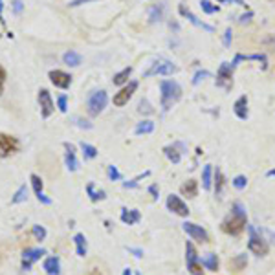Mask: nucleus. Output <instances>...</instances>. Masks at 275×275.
<instances>
[{"mask_svg":"<svg viewBox=\"0 0 275 275\" xmlns=\"http://www.w3.org/2000/svg\"><path fill=\"white\" fill-rule=\"evenodd\" d=\"M31 233H33V237L37 239V241H44V239H46V235H48V233H46V229H44L41 224H35V226L31 227Z\"/></svg>","mask_w":275,"mask_h":275,"instance_id":"obj_36","label":"nucleus"},{"mask_svg":"<svg viewBox=\"0 0 275 275\" xmlns=\"http://www.w3.org/2000/svg\"><path fill=\"white\" fill-rule=\"evenodd\" d=\"M185 264H187V271L193 275H202V262L198 259V253L194 250L193 242H185Z\"/></svg>","mask_w":275,"mask_h":275,"instance_id":"obj_6","label":"nucleus"},{"mask_svg":"<svg viewBox=\"0 0 275 275\" xmlns=\"http://www.w3.org/2000/svg\"><path fill=\"white\" fill-rule=\"evenodd\" d=\"M28 200V185L26 183H22L19 189H17V193L13 194V198H11V204L13 206H17V204H22Z\"/></svg>","mask_w":275,"mask_h":275,"instance_id":"obj_28","label":"nucleus"},{"mask_svg":"<svg viewBox=\"0 0 275 275\" xmlns=\"http://www.w3.org/2000/svg\"><path fill=\"white\" fill-rule=\"evenodd\" d=\"M160 90H162V108H164V112L171 110L182 97V87L171 79H165V81L160 83Z\"/></svg>","mask_w":275,"mask_h":275,"instance_id":"obj_2","label":"nucleus"},{"mask_svg":"<svg viewBox=\"0 0 275 275\" xmlns=\"http://www.w3.org/2000/svg\"><path fill=\"white\" fill-rule=\"evenodd\" d=\"M121 222L127 224V226H134L141 220V213L138 209H121Z\"/></svg>","mask_w":275,"mask_h":275,"instance_id":"obj_19","label":"nucleus"},{"mask_svg":"<svg viewBox=\"0 0 275 275\" xmlns=\"http://www.w3.org/2000/svg\"><path fill=\"white\" fill-rule=\"evenodd\" d=\"M20 143L15 136L10 134H0V158H8V156L15 154L19 150Z\"/></svg>","mask_w":275,"mask_h":275,"instance_id":"obj_8","label":"nucleus"},{"mask_svg":"<svg viewBox=\"0 0 275 275\" xmlns=\"http://www.w3.org/2000/svg\"><path fill=\"white\" fill-rule=\"evenodd\" d=\"M149 193L152 194V198H154V200H158V197H160V189H158V185H154V183H152V185L149 187Z\"/></svg>","mask_w":275,"mask_h":275,"instance_id":"obj_50","label":"nucleus"},{"mask_svg":"<svg viewBox=\"0 0 275 275\" xmlns=\"http://www.w3.org/2000/svg\"><path fill=\"white\" fill-rule=\"evenodd\" d=\"M164 152H165V156H167L169 162H173V164H180V162H182L183 152H185V145L180 143V141H176V143H173V145H167V147L164 149Z\"/></svg>","mask_w":275,"mask_h":275,"instance_id":"obj_15","label":"nucleus"},{"mask_svg":"<svg viewBox=\"0 0 275 275\" xmlns=\"http://www.w3.org/2000/svg\"><path fill=\"white\" fill-rule=\"evenodd\" d=\"M64 164H66L68 171H72V173H75V171L79 169V162H77V156H75V147H73L72 143H68V141H64Z\"/></svg>","mask_w":275,"mask_h":275,"instance_id":"obj_16","label":"nucleus"},{"mask_svg":"<svg viewBox=\"0 0 275 275\" xmlns=\"http://www.w3.org/2000/svg\"><path fill=\"white\" fill-rule=\"evenodd\" d=\"M43 255H46V250H44V248H28V250H24V253H22V270L29 271L31 266H33V262L39 261Z\"/></svg>","mask_w":275,"mask_h":275,"instance_id":"obj_11","label":"nucleus"},{"mask_svg":"<svg viewBox=\"0 0 275 275\" xmlns=\"http://www.w3.org/2000/svg\"><path fill=\"white\" fill-rule=\"evenodd\" d=\"M75 121H77V127H81V129H87V131H90L92 127H94V125H92V123H90V121L81 120V117H77V120H75Z\"/></svg>","mask_w":275,"mask_h":275,"instance_id":"obj_46","label":"nucleus"},{"mask_svg":"<svg viewBox=\"0 0 275 275\" xmlns=\"http://www.w3.org/2000/svg\"><path fill=\"white\" fill-rule=\"evenodd\" d=\"M29 183H31V187H33V191H35V194H39V193H43V178L41 176H37V174H31L29 176Z\"/></svg>","mask_w":275,"mask_h":275,"instance_id":"obj_34","label":"nucleus"},{"mask_svg":"<svg viewBox=\"0 0 275 275\" xmlns=\"http://www.w3.org/2000/svg\"><path fill=\"white\" fill-rule=\"evenodd\" d=\"M131 73H132V68L129 66V68H123L121 72H117L116 75H114V85H125L127 81H129V77H131Z\"/></svg>","mask_w":275,"mask_h":275,"instance_id":"obj_30","label":"nucleus"},{"mask_svg":"<svg viewBox=\"0 0 275 275\" xmlns=\"http://www.w3.org/2000/svg\"><path fill=\"white\" fill-rule=\"evenodd\" d=\"M66 103H68V96H66V94H63V96H59V97H57V106H59V110H61V112H66V110H68Z\"/></svg>","mask_w":275,"mask_h":275,"instance_id":"obj_41","label":"nucleus"},{"mask_svg":"<svg viewBox=\"0 0 275 275\" xmlns=\"http://www.w3.org/2000/svg\"><path fill=\"white\" fill-rule=\"evenodd\" d=\"M149 171H145V173H141L140 176H136V178H132V180H129V182H123V187L125 189H132V187H136V185H138V182H140V180H143L145 176H149Z\"/></svg>","mask_w":275,"mask_h":275,"instance_id":"obj_37","label":"nucleus"},{"mask_svg":"<svg viewBox=\"0 0 275 275\" xmlns=\"http://www.w3.org/2000/svg\"><path fill=\"white\" fill-rule=\"evenodd\" d=\"M182 193L185 194V197H189V198L197 197V193H198V183H197V180H189L187 183H183V185H182Z\"/></svg>","mask_w":275,"mask_h":275,"instance_id":"obj_29","label":"nucleus"},{"mask_svg":"<svg viewBox=\"0 0 275 275\" xmlns=\"http://www.w3.org/2000/svg\"><path fill=\"white\" fill-rule=\"evenodd\" d=\"M211 174H213V165H206L202 171V187L206 191L211 189Z\"/></svg>","mask_w":275,"mask_h":275,"instance_id":"obj_31","label":"nucleus"},{"mask_svg":"<svg viewBox=\"0 0 275 275\" xmlns=\"http://www.w3.org/2000/svg\"><path fill=\"white\" fill-rule=\"evenodd\" d=\"M13 11L17 15L22 13V0H13Z\"/></svg>","mask_w":275,"mask_h":275,"instance_id":"obj_51","label":"nucleus"},{"mask_svg":"<svg viewBox=\"0 0 275 275\" xmlns=\"http://www.w3.org/2000/svg\"><path fill=\"white\" fill-rule=\"evenodd\" d=\"M233 70H235V68L231 66V63H226V61H224V63L220 64V68H218V72H217V87L226 88V90H229V88L233 87Z\"/></svg>","mask_w":275,"mask_h":275,"instance_id":"obj_7","label":"nucleus"},{"mask_svg":"<svg viewBox=\"0 0 275 275\" xmlns=\"http://www.w3.org/2000/svg\"><path fill=\"white\" fill-rule=\"evenodd\" d=\"M50 81L55 85L57 88H68L70 85H72V75L66 72H63V70H52V72L48 73Z\"/></svg>","mask_w":275,"mask_h":275,"instance_id":"obj_14","label":"nucleus"},{"mask_svg":"<svg viewBox=\"0 0 275 275\" xmlns=\"http://www.w3.org/2000/svg\"><path fill=\"white\" fill-rule=\"evenodd\" d=\"M248 233H250V241H248V250L253 253V255H259V257H264L268 251H270V246H268V242L262 239L257 229L253 226H248L246 227Z\"/></svg>","mask_w":275,"mask_h":275,"instance_id":"obj_4","label":"nucleus"},{"mask_svg":"<svg viewBox=\"0 0 275 275\" xmlns=\"http://www.w3.org/2000/svg\"><path fill=\"white\" fill-rule=\"evenodd\" d=\"M136 88H138V83L131 81L129 85H125V87L121 88L117 94H114V99H112V103H114L116 106H125L127 103L131 101V97L134 96Z\"/></svg>","mask_w":275,"mask_h":275,"instance_id":"obj_10","label":"nucleus"},{"mask_svg":"<svg viewBox=\"0 0 275 275\" xmlns=\"http://www.w3.org/2000/svg\"><path fill=\"white\" fill-rule=\"evenodd\" d=\"M183 231L187 233L193 241H197V242H209V235H208V231L204 229L202 226H198V224H194V222H183Z\"/></svg>","mask_w":275,"mask_h":275,"instance_id":"obj_13","label":"nucleus"},{"mask_svg":"<svg viewBox=\"0 0 275 275\" xmlns=\"http://www.w3.org/2000/svg\"><path fill=\"white\" fill-rule=\"evenodd\" d=\"M215 182H217V194H220L222 193V185H224V176L220 169L215 171Z\"/></svg>","mask_w":275,"mask_h":275,"instance_id":"obj_39","label":"nucleus"},{"mask_svg":"<svg viewBox=\"0 0 275 275\" xmlns=\"http://www.w3.org/2000/svg\"><path fill=\"white\" fill-rule=\"evenodd\" d=\"M39 105H41V116L44 120H48L53 114V110H55V103L52 99V94L46 88H41L39 90Z\"/></svg>","mask_w":275,"mask_h":275,"instance_id":"obj_9","label":"nucleus"},{"mask_svg":"<svg viewBox=\"0 0 275 275\" xmlns=\"http://www.w3.org/2000/svg\"><path fill=\"white\" fill-rule=\"evenodd\" d=\"M2 8H4V6H2V0H0V19H2Z\"/></svg>","mask_w":275,"mask_h":275,"instance_id":"obj_56","label":"nucleus"},{"mask_svg":"<svg viewBox=\"0 0 275 275\" xmlns=\"http://www.w3.org/2000/svg\"><path fill=\"white\" fill-rule=\"evenodd\" d=\"M81 150H83V156H85V160H94L97 156L96 147H94V145H90V143H85V141H81Z\"/></svg>","mask_w":275,"mask_h":275,"instance_id":"obj_32","label":"nucleus"},{"mask_svg":"<svg viewBox=\"0 0 275 275\" xmlns=\"http://www.w3.org/2000/svg\"><path fill=\"white\" fill-rule=\"evenodd\" d=\"M63 61L68 66H79V64L83 63V55L77 52H73V50H70V52H66L63 55Z\"/></svg>","mask_w":275,"mask_h":275,"instance_id":"obj_26","label":"nucleus"},{"mask_svg":"<svg viewBox=\"0 0 275 275\" xmlns=\"http://www.w3.org/2000/svg\"><path fill=\"white\" fill-rule=\"evenodd\" d=\"M222 231L227 235H241L244 229L248 227V215H246V208L242 206L241 202L233 204L231 211L227 213V217L222 220Z\"/></svg>","mask_w":275,"mask_h":275,"instance_id":"obj_1","label":"nucleus"},{"mask_svg":"<svg viewBox=\"0 0 275 275\" xmlns=\"http://www.w3.org/2000/svg\"><path fill=\"white\" fill-rule=\"evenodd\" d=\"M106 176H108L110 182H117V180H121V173L117 171L116 165H108V167H106Z\"/></svg>","mask_w":275,"mask_h":275,"instance_id":"obj_35","label":"nucleus"},{"mask_svg":"<svg viewBox=\"0 0 275 275\" xmlns=\"http://www.w3.org/2000/svg\"><path fill=\"white\" fill-rule=\"evenodd\" d=\"M152 132H154V121H150V120L140 121V123L136 125V129H134V134H136V136H141V134H152Z\"/></svg>","mask_w":275,"mask_h":275,"instance_id":"obj_24","label":"nucleus"},{"mask_svg":"<svg viewBox=\"0 0 275 275\" xmlns=\"http://www.w3.org/2000/svg\"><path fill=\"white\" fill-rule=\"evenodd\" d=\"M204 77H209V72H206V70H198L197 73H194V79H193V85H198V83L202 81Z\"/></svg>","mask_w":275,"mask_h":275,"instance_id":"obj_44","label":"nucleus"},{"mask_svg":"<svg viewBox=\"0 0 275 275\" xmlns=\"http://www.w3.org/2000/svg\"><path fill=\"white\" fill-rule=\"evenodd\" d=\"M231 41H233L231 28H226V31H224V46H226V48H229V46H231Z\"/></svg>","mask_w":275,"mask_h":275,"instance_id":"obj_43","label":"nucleus"},{"mask_svg":"<svg viewBox=\"0 0 275 275\" xmlns=\"http://www.w3.org/2000/svg\"><path fill=\"white\" fill-rule=\"evenodd\" d=\"M37 200H39L41 204H44V206H50V204H52V198H48L44 193H39V194H37Z\"/></svg>","mask_w":275,"mask_h":275,"instance_id":"obj_48","label":"nucleus"},{"mask_svg":"<svg viewBox=\"0 0 275 275\" xmlns=\"http://www.w3.org/2000/svg\"><path fill=\"white\" fill-rule=\"evenodd\" d=\"M73 242H75V251H77L79 257H85L88 251V244H87V237L83 235V233H77V235L73 237Z\"/></svg>","mask_w":275,"mask_h":275,"instance_id":"obj_25","label":"nucleus"},{"mask_svg":"<svg viewBox=\"0 0 275 275\" xmlns=\"http://www.w3.org/2000/svg\"><path fill=\"white\" fill-rule=\"evenodd\" d=\"M200 8H202V10H204V13H208V15L218 13V11H220V6L211 4L209 0H200Z\"/></svg>","mask_w":275,"mask_h":275,"instance_id":"obj_33","label":"nucleus"},{"mask_svg":"<svg viewBox=\"0 0 275 275\" xmlns=\"http://www.w3.org/2000/svg\"><path fill=\"white\" fill-rule=\"evenodd\" d=\"M233 187L235 189H244L248 185V178L246 176H242V174H239V176H235V178H233Z\"/></svg>","mask_w":275,"mask_h":275,"instance_id":"obj_38","label":"nucleus"},{"mask_svg":"<svg viewBox=\"0 0 275 275\" xmlns=\"http://www.w3.org/2000/svg\"><path fill=\"white\" fill-rule=\"evenodd\" d=\"M200 262H202L204 268H206V270H209V271H217L218 270V257L215 255V253H206V255L200 259Z\"/></svg>","mask_w":275,"mask_h":275,"instance_id":"obj_22","label":"nucleus"},{"mask_svg":"<svg viewBox=\"0 0 275 275\" xmlns=\"http://www.w3.org/2000/svg\"><path fill=\"white\" fill-rule=\"evenodd\" d=\"M164 4H156L152 6L149 10V22L150 24H156V22H160V20L164 19Z\"/></svg>","mask_w":275,"mask_h":275,"instance_id":"obj_27","label":"nucleus"},{"mask_svg":"<svg viewBox=\"0 0 275 275\" xmlns=\"http://www.w3.org/2000/svg\"><path fill=\"white\" fill-rule=\"evenodd\" d=\"M178 72V66L169 61V59H156L154 63L150 64L149 70L143 72V77H152V75H173Z\"/></svg>","mask_w":275,"mask_h":275,"instance_id":"obj_3","label":"nucleus"},{"mask_svg":"<svg viewBox=\"0 0 275 275\" xmlns=\"http://www.w3.org/2000/svg\"><path fill=\"white\" fill-rule=\"evenodd\" d=\"M88 2H94V0H70L68 6H70V8H79V6L88 4Z\"/></svg>","mask_w":275,"mask_h":275,"instance_id":"obj_47","label":"nucleus"},{"mask_svg":"<svg viewBox=\"0 0 275 275\" xmlns=\"http://www.w3.org/2000/svg\"><path fill=\"white\" fill-rule=\"evenodd\" d=\"M43 270L48 275H61V259H59L57 255L48 257V259L43 262Z\"/></svg>","mask_w":275,"mask_h":275,"instance_id":"obj_20","label":"nucleus"},{"mask_svg":"<svg viewBox=\"0 0 275 275\" xmlns=\"http://www.w3.org/2000/svg\"><path fill=\"white\" fill-rule=\"evenodd\" d=\"M251 17H253V13H251V11H250V13H246V15H242V17H241V24H244V22H250Z\"/></svg>","mask_w":275,"mask_h":275,"instance_id":"obj_52","label":"nucleus"},{"mask_svg":"<svg viewBox=\"0 0 275 275\" xmlns=\"http://www.w3.org/2000/svg\"><path fill=\"white\" fill-rule=\"evenodd\" d=\"M178 11H180V15H182V17H185V19H187L193 26H197V28H202L204 31H209V33H213V31H215V28H213V26L202 22L197 15H193V11H191V10H185V6H180Z\"/></svg>","mask_w":275,"mask_h":275,"instance_id":"obj_17","label":"nucleus"},{"mask_svg":"<svg viewBox=\"0 0 275 275\" xmlns=\"http://www.w3.org/2000/svg\"><path fill=\"white\" fill-rule=\"evenodd\" d=\"M6 70L2 66H0V94H2V90H4V83H6Z\"/></svg>","mask_w":275,"mask_h":275,"instance_id":"obj_49","label":"nucleus"},{"mask_svg":"<svg viewBox=\"0 0 275 275\" xmlns=\"http://www.w3.org/2000/svg\"><path fill=\"white\" fill-rule=\"evenodd\" d=\"M266 176H268V178H273V176H275V169H270V171H268V173H266Z\"/></svg>","mask_w":275,"mask_h":275,"instance_id":"obj_54","label":"nucleus"},{"mask_svg":"<svg viewBox=\"0 0 275 275\" xmlns=\"http://www.w3.org/2000/svg\"><path fill=\"white\" fill-rule=\"evenodd\" d=\"M125 250L129 251V253H132V255H134L136 259H141V257H143V250H141V248H131V246H125Z\"/></svg>","mask_w":275,"mask_h":275,"instance_id":"obj_45","label":"nucleus"},{"mask_svg":"<svg viewBox=\"0 0 275 275\" xmlns=\"http://www.w3.org/2000/svg\"><path fill=\"white\" fill-rule=\"evenodd\" d=\"M136 275H143V273H141V271H138V273H136Z\"/></svg>","mask_w":275,"mask_h":275,"instance_id":"obj_57","label":"nucleus"},{"mask_svg":"<svg viewBox=\"0 0 275 275\" xmlns=\"http://www.w3.org/2000/svg\"><path fill=\"white\" fill-rule=\"evenodd\" d=\"M87 194L90 197L92 202H97V200H105L106 194L103 189H96V183L94 182H88L87 183Z\"/></svg>","mask_w":275,"mask_h":275,"instance_id":"obj_23","label":"nucleus"},{"mask_svg":"<svg viewBox=\"0 0 275 275\" xmlns=\"http://www.w3.org/2000/svg\"><path fill=\"white\" fill-rule=\"evenodd\" d=\"M138 110H140L141 114H152V108H150V105H149V101H147V99H141L140 108H138Z\"/></svg>","mask_w":275,"mask_h":275,"instance_id":"obj_42","label":"nucleus"},{"mask_svg":"<svg viewBox=\"0 0 275 275\" xmlns=\"http://www.w3.org/2000/svg\"><path fill=\"white\" fill-rule=\"evenodd\" d=\"M233 112L239 120H248V97L241 96L233 105Z\"/></svg>","mask_w":275,"mask_h":275,"instance_id":"obj_21","label":"nucleus"},{"mask_svg":"<svg viewBox=\"0 0 275 275\" xmlns=\"http://www.w3.org/2000/svg\"><path fill=\"white\" fill-rule=\"evenodd\" d=\"M123 275H132V270L131 268H125V270H123Z\"/></svg>","mask_w":275,"mask_h":275,"instance_id":"obj_55","label":"nucleus"},{"mask_svg":"<svg viewBox=\"0 0 275 275\" xmlns=\"http://www.w3.org/2000/svg\"><path fill=\"white\" fill-rule=\"evenodd\" d=\"M108 103V96H106L105 90H96L92 92L90 96H88V112H90V116H99V112H103V108L106 106Z\"/></svg>","mask_w":275,"mask_h":275,"instance_id":"obj_5","label":"nucleus"},{"mask_svg":"<svg viewBox=\"0 0 275 275\" xmlns=\"http://www.w3.org/2000/svg\"><path fill=\"white\" fill-rule=\"evenodd\" d=\"M241 61H259V63H262V70L268 68V59H266L264 53H253V55H242V53H237V57L233 59L231 66L235 68Z\"/></svg>","mask_w":275,"mask_h":275,"instance_id":"obj_18","label":"nucleus"},{"mask_svg":"<svg viewBox=\"0 0 275 275\" xmlns=\"http://www.w3.org/2000/svg\"><path fill=\"white\" fill-rule=\"evenodd\" d=\"M167 209L171 213H174V215H178V217H187L189 215L187 204L183 202L178 194H169L167 197Z\"/></svg>","mask_w":275,"mask_h":275,"instance_id":"obj_12","label":"nucleus"},{"mask_svg":"<svg viewBox=\"0 0 275 275\" xmlns=\"http://www.w3.org/2000/svg\"><path fill=\"white\" fill-rule=\"evenodd\" d=\"M218 2H231V4H239V6H246L244 0H218Z\"/></svg>","mask_w":275,"mask_h":275,"instance_id":"obj_53","label":"nucleus"},{"mask_svg":"<svg viewBox=\"0 0 275 275\" xmlns=\"http://www.w3.org/2000/svg\"><path fill=\"white\" fill-rule=\"evenodd\" d=\"M233 264H237V268H235V271H239V270H242L244 266H246V262H248V259H246V255L244 253H241V255L237 257V259H233Z\"/></svg>","mask_w":275,"mask_h":275,"instance_id":"obj_40","label":"nucleus"}]
</instances>
